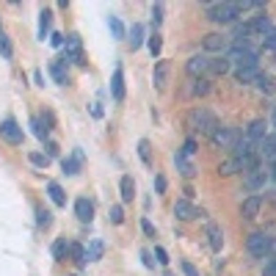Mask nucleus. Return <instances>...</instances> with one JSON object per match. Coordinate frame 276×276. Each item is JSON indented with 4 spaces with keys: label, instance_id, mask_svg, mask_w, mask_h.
I'll use <instances>...</instances> for the list:
<instances>
[{
    "label": "nucleus",
    "instance_id": "f257e3e1",
    "mask_svg": "<svg viewBox=\"0 0 276 276\" xmlns=\"http://www.w3.org/2000/svg\"><path fill=\"white\" fill-rule=\"evenodd\" d=\"M185 127L193 130V133H213V130L218 127V119H216V113L210 111V108H190L188 113H185Z\"/></svg>",
    "mask_w": 276,
    "mask_h": 276
},
{
    "label": "nucleus",
    "instance_id": "f03ea898",
    "mask_svg": "<svg viewBox=\"0 0 276 276\" xmlns=\"http://www.w3.org/2000/svg\"><path fill=\"white\" fill-rule=\"evenodd\" d=\"M224 58L229 61V64H238V69L257 67V64H259L257 50H254V47H251L249 42H243V44H229V50H226Z\"/></svg>",
    "mask_w": 276,
    "mask_h": 276
},
{
    "label": "nucleus",
    "instance_id": "7ed1b4c3",
    "mask_svg": "<svg viewBox=\"0 0 276 276\" xmlns=\"http://www.w3.org/2000/svg\"><path fill=\"white\" fill-rule=\"evenodd\" d=\"M205 17L213 22H232L241 17V9H238V3H207Z\"/></svg>",
    "mask_w": 276,
    "mask_h": 276
},
{
    "label": "nucleus",
    "instance_id": "20e7f679",
    "mask_svg": "<svg viewBox=\"0 0 276 276\" xmlns=\"http://www.w3.org/2000/svg\"><path fill=\"white\" fill-rule=\"evenodd\" d=\"M274 246H276V241L268 232H254V235H249V241H246V249H249L251 257H268V254L274 251Z\"/></svg>",
    "mask_w": 276,
    "mask_h": 276
},
{
    "label": "nucleus",
    "instance_id": "39448f33",
    "mask_svg": "<svg viewBox=\"0 0 276 276\" xmlns=\"http://www.w3.org/2000/svg\"><path fill=\"white\" fill-rule=\"evenodd\" d=\"M238 138H241V133L235 127H216L210 133V144L218 149H232L238 144Z\"/></svg>",
    "mask_w": 276,
    "mask_h": 276
},
{
    "label": "nucleus",
    "instance_id": "423d86ee",
    "mask_svg": "<svg viewBox=\"0 0 276 276\" xmlns=\"http://www.w3.org/2000/svg\"><path fill=\"white\" fill-rule=\"evenodd\" d=\"M64 55H67L64 61H72V64H86V58H83V39H80L78 34H69L67 36V42H64Z\"/></svg>",
    "mask_w": 276,
    "mask_h": 276
},
{
    "label": "nucleus",
    "instance_id": "0eeeda50",
    "mask_svg": "<svg viewBox=\"0 0 276 276\" xmlns=\"http://www.w3.org/2000/svg\"><path fill=\"white\" fill-rule=\"evenodd\" d=\"M174 216L180 218V221H193V218H205V210L196 207L193 202H188V199H180L174 205Z\"/></svg>",
    "mask_w": 276,
    "mask_h": 276
},
{
    "label": "nucleus",
    "instance_id": "6e6552de",
    "mask_svg": "<svg viewBox=\"0 0 276 276\" xmlns=\"http://www.w3.org/2000/svg\"><path fill=\"white\" fill-rule=\"evenodd\" d=\"M265 182H268V172L262 169V166H257L254 172H246V177H243V188L251 190V193H257V190L265 188Z\"/></svg>",
    "mask_w": 276,
    "mask_h": 276
},
{
    "label": "nucleus",
    "instance_id": "1a4fd4ad",
    "mask_svg": "<svg viewBox=\"0 0 276 276\" xmlns=\"http://www.w3.org/2000/svg\"><path fill=\"white\" fill-rule=\"evenodd\" d=\"M0 138H6L9 144H22L25 133H22V127L14 119H3L0 121Z\"/></svg>",
    "mask_w": 276,
    "mask_h": 276
},
{
    "label": "nucleus",
    "instance_id": "9d476101",
    "mask_svg": "<svg viewBox=\"0 0 276 276\" xmlns=\"http://www.w3.org/2000/svg\"><path fill=\"white\" fill-rule=\"evenodd\" d=\"M185 72H188L190 78H205L207 72H210V58L207 55H193V58H188V64H185Z\"/></svg>",
    "mask_w": 276,
    "mask_h": 276
},
{
    "label": "nucleus",
    "instance_id": "9b49d317",
    "mask_svg": "<svg viewBox=\"0 0 276 276\" xmlns=\"http://www.w3.org/2000/svg\"><path fill=\"white\" fill-rule=\"evenodd\" d=\"M169 72H172V64L160 58L155 64V69H152V86H155L157 91H163L166 88V83H169Z\"/></svg>",
    "mask_w": 276,
    "mask_h": 276
},
{
    "label": "nucleus",
    "instance_id": "f8f14e48",
    "mask_svg": "<svg viewBox=\"0 0 276 276\" xmlns=\"http://www.w3.org/2000/svg\"><path fill=\"white\" fill-rule=\"evenodd\" d=\"M257 155L265 163H276V138L274 136H265L262 141H257Z\"/></svg>",
    "mask_w": 276,
    "mask_h": 276
},
{
    "label": "nucleus",
    "instance_id": "ddd939ff",
    "mask_svg": "<svg viewBox=\"0 0 276 276\" xmlns=\"http://www.w3.org/2000/svg\"><path fill=\"white\" fill-rule=\"evenodd\" d=\"M259 207H262V196L251 193L249 199H243V205H241V218H246V221L257 218V216H259Z\"/></svg>",
    "mask_w": 276,
    "mask_h": 276
},
{
    "label": "nucleus",
    "instance_id": "4468645a",
    "mask_svg": "<svg viewBox=\"0 0 276 276\" xmlns=\"http://www.w3.org/2000/svg\"><path fill=\"white\" fill-rule=\"evenodd\" d=\"M202 47H205L207 52H224V50H229V42H226V36H221V34H207L205 39H202Z\"/></svg>",
    "mask_w": 276,
    "mask_h": 276
},
{
    "label": "nucleus",
    "instance_id": "2eb2a0df",
    "mask_svg": "<svg viewBox=\"0 0 276 276\" xmlns=\"http://www.w3.org/2000/svg\"><path fill=\"white\" fill-rule=\"evenodd\" d=\"M232 155H235V160H241V157H251V155H257V144H254V141H249L246 136H241V138H238V144L232 147Z\"/></svg>",
    "mask_w": 276,
    "mask_h": 276
},
{
    "label": "nucleus",
    "instance_id": "dca6fc26",
    "mask_svg": "<svg viewBox=\"0 0 276 276\" xmlns=\"http://www.w3.org/2000/svg\"><path fill=\"white\" fill-rule=\"evenodd\" d=\"M75 216H78V221H83V224H91V218H94V205H91L86 196H80L78 202H75Z\"/></svg>",
    "mask_w": 276,
    "mask_h": 276
},
{
    "label": "nucleus",
    "instance_id": "f3484780",
    "mask_svg": "<svg viewBox=\"0 0 276 276\" xmlns=\"http://www.w3.org/2000/svg\"><path fill=\"white\" fill-rule=\"evenodd\" d=\"M207 241H210V249L213 251H221L224 249V232H221V226L218 224H207Z\"/></svg>",
    "mask_w": 276,
    "mask_h": 276
},
{
    "label": "nucleus",
    "instance_id": "a211bd4d",
    "mask_svg": "<svg viewBox=\"0 0 276 276\" xmlns=\"http://www.w3.org/2000/svg\"><path fill=\"white\" fill-rule=\"evenodd\" d=\"M111 94L116 103L124 100V72H121V67H116V72H113V78H111Z\"/></svg>",
    "mask_w": 276,
    "mask_h": 276
},
{
    "label": "nucleus",
    "instance_id": "6ab92c4d",
    "mask_svg": "<svg viewBox=\"0 0 276 276\" xmlns=\"http://www.w3.org/2000/svg\"><path fill=\"white\" fill-rule=\"evenodd\" d=\"M257 78H259V69L257 67L235 69V80H238L241 86H251V83H257Z\"/></svg>",
    "mask_w": 276,
    "mask_h": 276
},
{
    "label": "nucleus",
    "instance_id": "aec40b11",
    "mask_svg": "<svg viewBox=\"0 0 276 276\" xmlns=\"http://www.w3.org/2000/svg\"><path fill=\"white\" fill-rule=\"evenodd\" d=\"M246 138L254 141V144L262 141V138H265V119H254V121H251L249 127H246Z\"/></svg>",
    "mask_w": 276,
    "mask_h": 276
},
{
    "label": "nucleus",
    "instance_id": "412c9836",
    "mask_svg": "<svg viewBox=\"0 0 276 276\" xmlns=\"http://www.w3.org/2000/svg\"><path fill=\"white\" fill-rule=\"evenodd\" d=\"M50 75H52L55 83H61V86H67V83H69L67 64H64V61H50Z\"/></svg>",
    "mask_w": 276,
    "mask_h": 276
},
{
    "label": "nucleus",
    "instance_id": "4be33fe9",
    "mask_svg": "<svg viewBox=\"0 0 276 276\" xmlns=\"http://www.w3.org/2000/svg\"><path fill=\"white\" fill-rule=\"evenodd\" d=\"M174 163H177V172L182 174V177H193V174H196V169H193V163H190L188 157L182 155V152H177V155H174Z\"/></svg>",
    "mask_w": 276,
    "mask_h": 276
},
{
    "label": "nucleus",
    "instance_id": "5701e85b",
    "mask_svg": "<svg viewBox=\"0 0 276 276\" xmlns=\"http://www.w3.org/2000/svg\"><path fill=\"white\" fill-rule=\"evenodd\" d=\"M119 190H121V202H133V196H136V182H133V177H130V174H124V177H121Z\"/></svg>",
    "mask_w": 276,
    "mask_h": 276
},
{
    "label": "nucleus",
    "instance_id": "b1692460",
    "mask_svg": "<svg viewBox=\"0 0 276 276\" xmlns=\"http://www.w3.org/2000/svg\"><path fill=\"white\" fill-rule=\"evenodd\" d=\"M50 22H52V11L50 9H42L39 11V39H47V34H50Z\"/></svg>",
    "mask_w": 276,
    "mask_h": 276
},
{
    "label": "nucleus",
    "instance_id": "393cba45",
    "mask_svg": "<svg viewBox=\"0 0 276 276\" xmlns=\"http://www.w3.org/2000/svg\"><path fill=\"white\" fill-rule=\"evenodd\" d=\"M47 193H50V199H52V205H55V207H64V205H67L64 188H61L58 182H47Z\"/></svg>",
    "mask_w": 276,
    "mask_h": 276
},
{
    "label": "nucleus",
    "instance_id": "a878e982",
    "mask_svg": "<svg viewBox=\"0 0 276 276\" xmlns=\"http://www.w3.org/2000/svg\"><path fill=\"white\" fill-rule=\"evenodd\" d=\"M69 257H72V262L78 268L86 265V249H83L80 243H69Z\"/></svg>",
    "mask_w": 276,
    "mask_h": 276
},
{
    "label": "nucleus",
    "instance_id": "bb28decb",
    "mask_svg": "<svg viewBox=\"0 0 276 276\" xmlns=\"http://www.w3.org/2000/svg\"><path fill=\"white\" fill-rule=\"evenodd\" d=\"M103 251H105L103 241H91L88 243V251H86V262H97V259L103 257Z\"/></svg>",
    "mask_w": 276,
    "mask_h": 276
},
{
    "label": "nucleus",
    "instance_id": "cd10ccee",
    "mask_svg": "<svg viewBox=\"0 0 276 276\" xmlns=\"http://www.w3.org/2000/svg\"><path fill=\"white\" fill-rule=\"evenodd\" d=\"M257 86H259L262 94H276V78H271V75H259Z\"/></svg>",
    "mask_w": 276,
    "mask_h": 276
},
{
    "label": "nucleus",
    "instance_id": "c85d7f7f",
    "mask_svg": "<svg viewBox=\"0 0 276 276\" xmlns=\"http://www.w3.org/2000/svg\"><path fill=\"white\" fill-rule=\"evenodd\" d=\"M229 72V61L226 58H210V72L207 75H226Z\"/></svg>",
    "mask_w": 276,
    "mask_h": 276
},
{
    "label": "nucleus",
    "instance_id": "c756f323",
    "mask_svg": "<svg viewBox=\"0 0 276 276\" xmlns=\"http://www.w3.org/2000/svg\"><path fill=\"white\" fill-rule=\"evenodd\" d=\"M138 157L144 160V166H152V147H149L147 138H141V141H138Z\"/></svg>",
    "mask_w": 276,
    "mask_h": 276
},
{
    "label": "nucleus",
    "instance_id": "7c9ffc66",
    "mask_svg": "<svg viewBox=\"0 0 276 276\" xmlns=\"http://www.w3.org/2000/svg\"><path fill=\"white\" fill-rule=\"evenodd\" d=\"M238 172H241V169H238V160H235V157L218 163V174H221V177H232V174H238Z\"/></svg>",
    "mask_w": 276,
    "mask_h": 276
},
{
    "label": "nucleus",
    "instance_id": "2f4dec72",
    "mask_svg": "<svg viewBox=\"0 0 276 276\" xmlns=\"http://www.w3.org/2000/svg\"><path fill=\"white\" fill-rule=\"evenodd\" d=\"M144 36H147V31H144V25H133V39H130V47H133V50H138V47H141V44H144Z\"/></svg>",
    "mask_w": 276,
    "mask_h": 276
},
{
    "label": "nucleus",
    "instance_id": "473e14b6",
    "mask_svg": "<svg viewBox=\"0 0 276 276\" xmlns=\"http://www.w3.org/2000/svg\"><path fill=\"white\" fill-rule=\"evenodd\" d=\"M67 254H69V243L64 241V238H58V241L52 243V257L55 259H67Z\"/></svg>",
    "mask_w": 276,
    "mask_h": 276
},
{
    "label": "nucleus",
    "instance_id": "72a5a7b5",
    "mask_svg": "<svg viewBox=\"0 0 276 276\" xmlns=\"http://www.w3.org/2000/svg\"><path fill=\"white\" fill-rule=\"evenodd\" d=\"M108 28H111V34H113V39H124V25H121V19L119 17H108Z\"/></svg>",
    "mask_w": 276,
    "mask_h": 276
},
{
    "label": "nucleus",
    "instance_id": "f704fd0d",
    "mask_svg": "<svg viewBox=\"0 0 276 276\" xmlns=\"http://www.w3.org/2000/svg\"><path fill=\"white\" fill-rule=\"evenodd\" d=\"M61 169H64V174H69V177H75V174L80 172V163L75 160V157H64V160H61Z\"/></svg>",
    "mask_w": 276,
    "mask_h": 276
},
{
    "label": "nucleus",
    "instance_id": "c9c22d12",
    "mask_svg": "<svg viewBox=\"0 0 276 276\" xmlns=\"http://www.w3.org/2000/svg\"><path fill=\"white\" fill-rule=\"evenodd\" d=\"M36 221H39L42 229H47V226L52 224V213L50 210H44V207H36Z\"/></svg>",
    "mask_w": 276,
    "mask_h": 276
},
{
    "label": "nucleus",
    "instance_id": "e433bc0d",
    "mask_svg": "<svg viewBox=\"0 0 276 276\" xmlns=\"http://www.w3.org/2000/svg\"><path fill=\"white\" fill-rule=\"evenodd\" d=\"M31 127H34V136L39 138V141H50V133H47V127L42 124V119H31Z\"/></svg>",
    "mask_w": 276,
    "mask_h": 276
},
{
    "label": "nucleus",
    "instance_id": "4c0bfd02",
    "mask_svg": "<svg viewBox=\"0 0 276 276\" xmlns=\"http://www.w3.org/2000/svg\"><path fill=\"white\" fill-rule=\"evenodd\" d=\"M147 44H149V52H152V55H160V47H163V36L160 34H152L147 39Z\"/></svg>",
    "mask_w": 276,
    "mask_h": 276
},
{
    "label": "nucleus",
    "instance_id": "58836bf2",
    "mask_svg": "<svg viewBox=\"0 0 276 276\" xmlns=\"http://www.w3.org/2000/svg\"><path fill=\"white\" fill-rule=\"evenodd\" d=\"M0 55H3V58H14V47H11L6 34H0Z\"/></svg>",
    "mask_w": 276,
    "mask_h": 276
},
{
    "label": "nucleus",
    "instance_id": "ea45409f",
    "mask_svg": "<svg viewBox=\"0 0 276 276\" xmlns=\"http://www.w3.org/2000/svg\"><path fill=\"white\" fill-rule=\"evenodd\" d=\"M28 160H31L36 169H47V163H50V157L42 155V152H31V155H28Z\"/></svg>",
    "mask_w": 276,
    "mask_h": 276
},
{
    "label": "nucleus",
    "instance_id": "a19ab883",
    "mask_svg": "<svg viewBox=\"0 0 276 276\" xmlns=\"http://www.w3.org/2000/svg\"><path fill=\"white\" fill-rule=\"evenodd\" d=\"M193 94H196V97L210 94V80H207V78H199L196 83H193Z\"/></svg>",
    "mask_w": 276,
    "mask_h": 276
},
{
    "label": "nucleus",
    "instance_id": "79ce46f5",
    "mask_svg": "<svg viewBox=\"0 0 276 276\" xmlns=\"http://www.w3.org/2000/svg\"><path fill=\"white\" fill-rule=\"evenodd\" d=\"M108 218H111V224H121V221H124V210H121V205H113L111 210H108Z\"/></svg>",
    "mask_w": 276,
    "mask_h": 276
},
{
    "label": "nucleus",
    "instance_id": "37998d69",
    "mask_svg": "<svg viewBox=\"0 0 276 276\" xmlns=\"http://www.w3.org/2000/svg\"><path fill=\"white\" fill-rule=\"evenodd\" d=\"M180 268H182V274H185V276H199V268L193 265V262H188V259H182Z\"/></svg>",
    "mask_w": 276,
    "mask_h": 276
},
{
    "label": "nucleus",
    "instance_id": "c03bdc74",
    "mask_svg": "<svg viewBox=\"0 0 276 276\" xmlns=\"http://www.w3.org/2000/svg\"><path fill=\"white\" fill-rule=\"evenodd\" d=\"M152 19H155V25L163 22V3H155V6H152Z\"/></svg>",
    "mask_w": 276,
    "mask_h": 276
},
{
    "label": "nucleus",
    "instance_id": "a18cd8bd",
    "mask_svg": "<svg viewBox=\"0 0 276 276\" xmlns=\"http://www.w3.org/2000/svg\"><path fill=\"white\" fill-rule=\"evenodd\" d=\"M155 257H157L160 265H169V262H172V259H169V251H166L163 246H157V249H155Z\"/></svg>",
    "mask_w": 276,
    "mask_h": 276
},
{
    "label": "nucleus",
    "instance_id": "49530a36",
    "mask_svg": "<svg viewBox=\"0 0 276 276\" xmlns=\"http://www.w3.org/2000/svg\"><path fill=\"white\" fill-rule=\"evenodd\" d=\"M193 152H196V138H188V141H185V147H182V155L190 157Z\"/></svg>",
    "mask_w": 276,
    "mask_h": 276
},
{
    "label": "nucleus",
    "instance_id": "de8ad7c7",
    "mask_svg": "<svg viewBox=\"0 0 276 276\" xmlns=\"http://www.w3.org/2000/svg\"><path fill=\"white\" fill-rule=\"evenodd\" d=\"M155 190H157V193H166V177H163V174H157V177H155Z\"/></svg>",
    "mask_w": 276,
    "mask_h": 276
},
{
    "label": "nucleus",
    "instance_id": "09e8293b",
    "mask_svg": "<svg viewBox=\"0 0 276 276\" xmlns=\"http://www.w3.org/2000/svg\"><path fill=\"white\" fill-rule=\"evenodd\" d=\"M141 229H144L149 238H155V226H152V221H149V218H144V221H141Z\"/></svg>",
    "mask_w": 276,
    "mask_h": 276
},
{
    "label": "nucleus",
    "instance_id": "8fccbe9b",
    "mask_svg": "<svg viewBox=\"0 0 276 276\" xmlns=\"http://www.w3.org/2000/svg\"><path fill=\"white\" fill-rule=\"evenodd\" d=\"M44 144H47V157L58 155V144H55V141H44Z\"/></svg>",
    "mask_w": 276,
    "mask_h": 276
},
{
    "label": "nucleus",
    "instance_id": "3c124183",
    "mask_svg": "<svg viewBox=\"0 0 276 276\" xmlns=\"http://www.w3.org/2000/svg\"><path fill=\"white\" fill-rule=\"evenodd\" d=\"M141 259H144V265H147V268H155V259H152V254H149L147 249L141 251Z\"/></svg>",
    "mask_w": 276,
    "mask_h": 276
},
{
    "label": "nucleus",
    "instance_id": "603ef678",
    "mask_svg": "<svg viewBox=\"0 0 276 276\" xmlns=\"http://www.w3.org/2000/svg\"><path fill=\"white\" fill-rule=\"evenodd\" d=\"M262 276H276V259H271L265 265V271H262Z\"/></svg>",
    "mask_w": 276,
    "mask_h": 276
},
{
    "label": "nucleus",
    "instance_id": "864d4df0",
    "mask_svg": "<svg viewBox=\"0 0 276 276\" xmlns=\"http://www.w3.org/2000/svg\"><path fill=\"white\" fill-rule=\"evenodd\" d=\"M50 44H52V47H64V36H61V34H52L50 36Z\"/></svg>",
    "mask_w": 276,
    "mask_h": 276
},
{
    "label": "nucleus",
    "instance_id": "5fc2aeb1",
    "mask_svg": "<svg viewBox=\"0 0 276 276\" xmlns=\"http://www.w3.org/2000/svg\"><path fill=\"white\" fill-rule=\"evenodd\" d=\"M268 180H276V163H271V172H268Z\"/></svg>",
    "mask_w": 276,
    "mask_h": 276
},
{
    "label": "nucleus",
    "instance_id": "6e6d98bb",
    "mask_svg": "<svg viewBox=\"0 0 276 276\" xmlns=\"http://www.w3.org/2000/svg\"><path fill=\"white\" fill-rule=\"evenodd\" d=\"M185 199H188V202L193 199V188H190V185H185Z\"/></svg>",
    "mask_w": 276,
    "mask_h": 276
},
{
    "label": "nucleus",
    "instance_id": "4d7b16f0",
    "mask_svg": "<svg viewBox=\"0 0 276 276\" xmlns=\"http://www.w3.org/2000/svg\"><path fill=\"white\" fill-rule=\"evenodd\" d=\"M274 121H276V108H274Z\"/></svg>",
    "mask_w": 276,
    "mask_h": 276
},
{
    "label": "nucleus",
    "instance_id": "13d9d810",
    "mask_svg": "<svg viewBox=\"0 0 276 276\" xmlns=\"http://www.w3.org/2000/svg\"><path fill=\"white\" fill-rule=\"evenodd\" d=\"M274 58H276V52H274Z\"/></svg>",
    "mask_w": 276,
    "mask_h": 276
},
{
    "label": "nucleus",
    "instance_id": "bf43d9fd",
    "mask_svg": "<svg viewBox=\"0 0 276 276\" xmlns=\"http://www.w3.org/2000/svg\"><path fill=\"white\" fill-rule=\"evenodd\" d=\"M166 276H172V274H166Z\"/></svg>",
    "mask_w": 276,
    "mask_h": 276
}]
</instances>
